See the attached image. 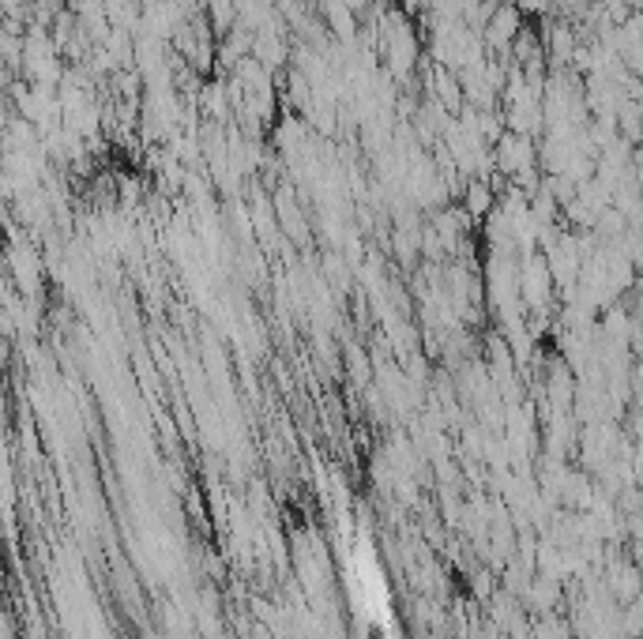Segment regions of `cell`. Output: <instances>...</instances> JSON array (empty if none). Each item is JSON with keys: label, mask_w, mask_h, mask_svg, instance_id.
<instances>
[{"label": "cell", "mask_w": 643, "mask_h": 639, "mask_svg": "<svg viewBox=\"0 0 643 639\" xmlns=\"http://www.w3.org/2000/svg\"><path fill=\"white\" fill-rule=\"evenodd\" d=\"M519 12L516 4H501L497 12H493V19L486 23V31H482V42H486L489 49H497V53H504V49L516 46L519 38Z\"/></svg>", "instance_id": "6da1fadb"}, {"label": "cell", "mask_w": 643, "mask_h": 639, "mask_svg": "<svg viewBox=\"0 0 643 639\" xmlns=\"http://www.w3.org/2000/svg\"><path fill=\"white\" fill-rule=\"evenodd\" d=\"M463 200H467V215H471V219H482V215H493V211H497L493 188H489L486 181H471Z\"/></svg>", "instance_id": "7a4b0ae2"}]
</instances>
